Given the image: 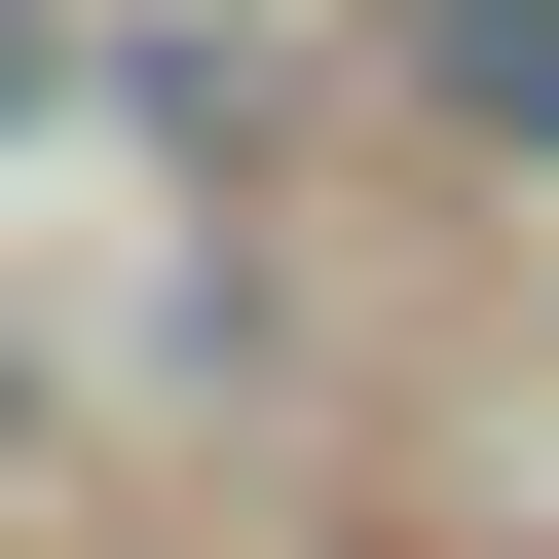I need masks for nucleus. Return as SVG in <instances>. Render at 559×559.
<instances>
[{
	"label": "nucleus",
	"mask_w": 559,
	"mask_h": 559,
	"mask_svg": "<svg viewBox=\"0 0 559 559\" xmlns=\"http://www.w3.org/2000/svg\"><path fill=\"white\" fill-rule=\"evenodd\" d=\"M411 75H448L485 150H559V0H411Z\"/></svg>",
	"instance_id": "obj_1"
},
{
	"label": "nucleus",
	"mask_w": 559,
	"mask_h": 559,
	"mask_svg": "<svg viewBox=\"0 0 559 559\" xmlns=\"http://www.w3.org/2000/svg\"><path fill=\"white\" fill-rule=\"evenodd\" d=\"M0 112H38V38H0Z\"/></svg>",
	"instance_id": "obj_2"
}]
</instances>
